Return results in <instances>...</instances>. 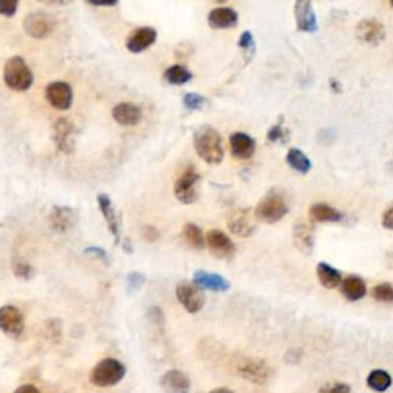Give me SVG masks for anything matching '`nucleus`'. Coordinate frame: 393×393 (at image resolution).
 <instances>
[{
  "instance_id": "obj_1",
  "label": "nucleus",
  "mask_w": 393,
  "mask_h": 393,
  "mask_svg": "<svg viewBox=\"0 0 393 393\" xmlns=\"http://www.w3.org/2000/svg\"><path fill=\"white\" fill-rule=\"evenodd\" d=\"M194 147L200 159L208 164H220L224 159L223 139L212 126H201L195 132Z\"/></svg>"
},
{
  "instance_id": "obj_2",
  "label": "nucleus",
  "mask_w": 393,
  "mask_h": 393,
  "mask_svg": "<svg viewBox=\"0 0 393 393\" xmlns=\"http://www.w3.org/2000/svg\"><path fill=\"white\" fill-rule=\"evenodd\" d=\"M4 80L9 90L17 93H25L33 86L34 75L23 58L14 56L5 63Z\"/></svg>"
},
{
  "instance_id": "obj_3",
  "label": "nucleus",
  "mask_w": 393,
  "mask_h": 393,
  "mask_svg": "<svg viewBox=\"0 0 393 393\" xmlns=\"http://www.w3.org/2000/svg\"><path fill=\"white\" fill-rule=\"evenodd\" d=\"M289 212V206L286 200L283 199V195L277 191H269L263 197L260 203L255 208V217L260 221H264L268 224H273L286 217Z\"/></svg>"
},
{
  "instance_id": "obj_4",
  "label": "nucleus",
  "mask_w": 393,
  "mask_h": 393,
  "mask_svg": "<svg viewBox=\"0 0 393 393\" xmlns=\"http://www.w3.org/2000/svg\"><path fill=\"white\" fill-rule=\"evenodd\" d=\"M126 367L123 362L114 358L102 360L91 372V382L97 387H112L125 378Z\"/></svg>"
},
{
  "instance_id": "obj_5",
  "label": "nucleus",
  "mask_w": 393,
  "mask_h": 393,
  "mask_svg": "<svg viewBox=\"0 0 393 393\" xmlns=\"http://www.w3.org/2000/svg\"><path fill=\"white\" fill-rule=\"evenodd\" d=\"M77 135V126L70 119H66V117H61V119H57L53 125V142L57 147V151L65 155H71L75 151Z\"/></svg>"
},
{
  "instance_id": "obj_6",
  "label": "nucleus",
  "mask_w": 393,
  "mask_h": 393,
  "mask_svg": "<svg viewBox=\"0 0 393 393\" xmlns=\"http://www.w3.org/2000/svg\"><path fill=\"white\" fill-rule=\"evenodd\" d=\"M200 175L197 174L194 168H188L174 184V195L175 199L183 204H194L200 199L199 192Z\"/></svg>"
},
{
  "instance_id": "obj_7",
  "label": "nucleus",
  "mask_w": 393,
  "mask_h": 393,
  "mask_svg": "<svg viewBox=\"0 0 393 393\" xmlns=\"http://www.w3.org/2000/svg\"><path fill=\"white\" fill-rule=\"evenodd\" d=\"M56 19L43 11L28 14L23 21V31L33 38H46L56 31Z\"/></svg>"
},
{
  "instance_id": "obj_8",
  "label": "nucleus",
  "mask_w": 393,
  "mask_h": 393,
  "mask_svg": "<svg viewBox=\"0 0 393 393\" xmlns=\"http://www.w3.org/2000/svg\"><path fill=\"white\" fill-rule=\"evenodd\" d=\"M229 231L241 239H249L257 231V217L248 208L235 209L228 215Z\"/></svg>"
},
{
  "instance_id": "obj_9",
  "label": "nucleus",
  "mask_w": 393,
  "mask_h": 393,
  "mask_svg": "<svg viewBox=\"0 0 393 393\" xmlns=\"http://www.w3.org/2000/svg\"><path fill=\"white\" fill-rule=\"evenodd\" d=\"M239 375L253 384H266L272 377V367L266 361L257 358H244L237 367Z\"/></svg>"
},
{
  "instance_id": "obj_10",
  "label": "nucleus",
  "mask_w": 393,
  "mask_h": 393,
  "mask_svg": "<svg viewBox=\"0 0 393 393\" xmlns=\"http://www.w3.org/2000/svg\"><path fill=\"white\" fill-rule=\"evenodd\" d=\"M206 246H208L214 257L219 260H231L237 252L235 243L219 229H212L206 234Z\"/></svg>"
},
{
  "instance_id": "obj_11",
  "label": "nucleus",
  "mask_w": 393,
  "mask_h": 393,
  "mask_svg": "<svg viewBox=\"0 0 393 393\" xmlns=\"http://www.w3.org/2000/svg\"><path fill=\"white\" fill-rule=\"evenodd\" d=\"M175 295L184 310L189 313H199L204 306V295L192 283L182 281L175 288Z\"/></svg>"
},
{
  "instance_id": "obj_12",
  "label": "nucleus",
  "mask_w": 393,
  "mask_h": 393,
  "mask_svg": "<svg viewBox=\"0 0 393 393\" xmlns=\"http://www.w3.org/2000/svg\"><path fill=\"white\" fill-rule=\"evenodd\" d=\"M357 38L365 45L378 46L386 38V28L377 19H362L357 25Z\"/></svg>"
},
{
  "instance_id": "obj_13",
  "label": "nucleus",
  "mask_w": 393,
  "mask_h": 393,
  "mask_svg": "<svg viewBox=\"0 0 393 393\" xmlns=\"http://www.w3.org/2000/svg\"><path fill=\"white\" fill-rule=\"evenodd\" d=\"M49 228L57 234H66L75 228L78 221V214L75 209L68 208V206H53L49 212Z\"/></svg>"
},
{
  "instance_id": "obj_14",
  "label": "nucleus",
  "mask_w": 393,
  "mask_h": 393,
  "mask_svg": "<svg viewBox=\"0 0 393 393\" xmlns=\"http://www.w3.org/2000/svg\"><path fill=\"white\" fill-rule=\"evenodd\" d=\"M25 320L16 306L0 308V330L11 338H19L23 333Z\"/></svg>"
},
{
  "instance_id": "obj_15",
  "label": "nucleus",
  "mask_w": 393,
  "mask_h": 393,
  "mask_svg": "<svg viewBox=\"0 0 393 393\" xmlns=\"http://www.w3.org/2000/svg\"><path fill=\"white\" fill-rule=\"evenodd\" d=\"M46 100L53 108L58 111H68L73 105V90L71 86L65 82H53L46 86L45 90Z\"/></svg>"
},
{
  "instance_id": "obj_16",
  "label": "nucleus",
  "mask_w": 393,
  "mask_h": 393,
  "mask_svg": "<svg viewBox=\"0 0 393 393\" xmlns=\"http://www.w3.org/2000/svg\"><path fill=\"white\" fill-rule=\"evenodd\" d=\"M295 22H297L298 31L301 33H315L318 29V22L315 11H313L312 0H297L293 8Z\"/></svg>"
},
{
  "instance_id": "obj_17",
  "label": "nucleus",
  "mask_w": 393,
  "mask_h": 393,
  "mask_svg": "<svg viewBox=\"0 0 393 393\" xmlns=\"http://www.w3.org/2000/svg\"><path fill=\"white\" fill-rule=\"evenodd\" d=\"M157 41V31L151 26H142L134 29V33L127 37L126 49L132 54H140L151 48Z\"/></svg>"
},
{
  "instance_id": "obj_18",
  "label": "nucleus",
  "mask_w": 393,
  "mask_h": 393,
  "mask_svg": "<svg viewBox=\"0 0 393 393\" xmlns=\"http://www.w3.org/2000/svg\"><path fill=\"white\" fill-rule=\"evenodd\" d=\"M97 203H98V208H100V211L103 214V219L108 224V229H110V232L112 234L115 243L119 244L122 240V235H120L122 224H120L119 214H117L114 204H112V200L106 194H100V195H97Z\"/></svg>"
},
{
  "instance_id": "obj_19",
  "label": "nucleus",
  "mask_w": 393,
  "mask_h": 393,
  "mask_svg": "<svg viewBox=\"0 0 393 393\" xmlns=\"http://www.w3.org/2000/svg\"><path fill=\"white\" fill-rule=\"evenodd\" d=\"M192 284H195L200 290L211 292H226L229 290L231 283L219 273H211L206 271H195L192 277Z\"/></svg>"
},
{
  "instance_id": "obj_20",
  "label": "nucleus",
  "mask_w": 393,
  "mask_h": 393,
  "mask_svg": "<svg viewBox=\"0 0 393 393\" xmlns=\"http://www.w3.org/2000/svg\"><path fill=\"white\" fill-rule=\"evenodd\" d=\"M160 386L164 393H189L191 379L182 370H168L160 378Z\"/></svg>"
},
{
  "instance_id": "obj_21",
  "label": "nucleus",
  "mask_w": 393,
  "mask_h": 393,
  "mask_svg": "<svg viewBox=\"0 0 393 393\" xmlns=\"http://www.w3.org/2000/svg\"><path fill=\"white\" fill-rule=\"evenodd\" d=\"M231 152L237 160H248L255 154L257 150V143L251 135L244 132H235L229 139Z\"/></svg>"
},
{
  "instance_id": "obj_22",
  "label": "nucleus",
  "mask_w": 393,
  "mask_h": 393,
  "mask_svg": "<svg viewBox=\"0 0 393 393\" xmlns=\"http://www.w3.org/2000/svg\"><path fill=\"white\" fill-rule=\"evenodd\" d=\"M293 244L301 253L309 255L313 251V228L304 220H298L293 224Z\"/></svg>"
},
{
  "instance_id": "obj_23",
  "label": "nucleus",
  "mask_w": 393,
  "mask_h": 393,
  "mask_svg": "<svg viewBox=\"0 0 393 393\" xmlns=\"http://www.w3.org/2000/svg\"><path fill=\"white\" fill-rule=\"evenodd\" d=\"M112 117L122 126H135L142 122L143 112L137 105L123 102L112 108Z\"/></svg>"
},
{
  "instance_id": "obj_24",
  "label": "nucleus",
  "mask_w": 393,
  "mask_h": 393,
  "mask_svg": "<svg viewBox=\"0 0 393 393\" xmlns=\"http://www.w3.org/2000/svg\"><path fill=\"white\" fill-rule=\"evenodd\" d=\"M340 290L347 301H360L366 297L367 286L365 280L360 278L358 275H350V277H346L341 281Z\"/></svg>"
},
{
  "instance_id": "obj_25",
  "label": "nucleus",
  "mask_w": 393,
  "mask_h": 393,
  "mask_svg": "<svg viewBox=\"0 0 393 393\" xmlns=\"http://www.w3.org/2000/svg\"><path fill=\"white\" fill-rule=\"evenodd\" d=\"M212 29H229L239 23V14L232 8H215L208 16Z\"/></svg>"
},
{
  "instance_id": "obj_26",
  "label": "nucleus",
  "mask_w": 393,
  "mask_h": 393,
  "mask_svg": "<svg viewBox=\"0 0 393 393\" xmlns=\"http://www.w3.org/2000/svg\"><path fill=\"white\" fill-rule=\"evenodd\" d=\"M309 217L317 223H338L342 220V214L326 203H315L310 206Z\"/></svg>"
},
{
  "instance_id": "obj_27",
  "label": "nucleus",
  "mask_w": 393,
  "mask_h": 393,
  "mask_svg": "<svg viewBox=\"0 0 393 393\" xmlns=\"http://www.w3.org/2000/svg\"><path fill=\"white\" fill-rule=\"evenodd\" d=\"M317 277L321 283V286L326 289H337L340 288V284L342 281L341 272L328 263H318Z\"/></svg>"
},
{
  "instance_id": "obj_28",
  "label": "nucleus",
  "mask_w": 393,
  "mask_h": 393,
  "mask_svg": "<svg viewBox=\"0 0 393 393\" xmlns=\"http://www.w3.org/2000/svg\"><path fill=\"white\" fill-rule=\"evenodd\" d=\"M182 237L184 240V243L189 246V248L195 249V251H201L206 248V237L203 231L199 228V226L194 223H186Z\"/></svg>"
},
{
  "instance_id": "obj_29",
  "label": "nucleus",
  "mask_w": 393,
  "mask_h": 393,
  "mask_svg": "<svg viewBox=\"0 0 393 393\" xmlns=\"http://www.w3.org/2000/svg\"><path fill=\"white\" fill-rule=\"evenodd\" d=\"M163 78L169 85L182 86V85H186V83L192 80V73L183 65H172V66L168 68V70L164 71Z\"/></svg>"
},
{
  "instance_id": "obj_30",
  "label": "nucleus",
  "mask_w": 393,
  "mask_h": 393,
  "mask_svg": "<svg viewBox=\"0 0 393 393\" xmlns=\"http://www.w3.org/2000/svg\"><path fill=\"white\" fill-rule=\"evenodd\" d=\"M286 163L293 171H297L303 175L308 174L312 169V163L308 159V155L304 154L301 150H297V147H292V150H289V152L286 154Z\"/></svg>"
},
{
  "instance_id": "obj_31",
  "label": "nucleus",
  "mask_w": 393,
  "mask_h": 393,
  "mask_svg": "<svg viewBox=\"0 0 393 393\" xmlns=\"http://www.w3.org/2000/svg\"><path fill=\"white\" fill-rule=\"evenodd\" d=\"M367 386L370 390L382 393L392 386V375L382 369H375L369 373Z\"/></svg>"
},
{
  "instance_id": "obj_32",
  "label": "nucleus",
  "mask_w": 393,
  "mask_h": 393,
  "mask_svg": "<svg viewBox=\"0 0 393 393\" xmlns=\"http://www.w3.org/2000/svg\"><path fill=\"white\" fill-rule=\"evenodd\" d=\"M372 297L379 303H393V286L390 283H381L372 289Z\"/></svg>"
},
{
  "instance_id": "obj_33",
  "label": "nucleus",
  "mask_w": 393,
  "mask_h": 393,
  "mask_svg": "<svg viewBox=\"0 0 393 393\" xmlns=\"http://www.w3.org/2000/svg\"><path fill=\"white\" fill-rule=\"evenodd\" d=\"M145 283H146V277H145L143 273H140V272H131L126 277V290H127V293L132 295L135 292H139L143 288Z\"/></svg>"
},
{
  "instance_id": "obj_34",
  "label": "nucleus",
  "mask_w": 393,
  "mask_h": 393,
  "mask_svg": "<svg viewBox=\"0 0 393 393\" xmlns=\"http://www.w3.org/2000/svg\"><path fill=\"white\" fill-rule=\"evenodd\" d=\"M206 103V98L197 93H188L183 97V105L189 111H200Z\"/></svg>"
},
{
  "instance_id": "obj_35",
  "label": "nucleus",
  "mask_w": 393,
  "mask_h": 393,
  "mask_svg": "<svg viewBox=\"0 0 393 393\" xmlns=\"http://www.w3.org/2000/svg\"><path fill=\"white\" fill-rule=\"evenodd\" d=\"M13 271H14V275L17 278L25 280V281L31 280L36 275V269L26 261H16L14 266H13Z\"/></svg>"
},
{
  "instance_id": "obj_36",
  "label": "nucleus",
  "mask_w": 393,
  "mask_h": 393,
  "mask_svg": "<svg viewBox=\"0 0 393 393\" xmlns=\"http://www.w3.org/2000/svg\"><path fill=\"white\" fill-rule=\"evenodd\" d=\"M318 393H352V389L346 382L341 381H330L328 384H324Z\"/></svg>"
},
{
  "instance_id": "obj_37",
  "label": "nucleus",
  "mask_w": 393,
  "mask_h": 393,
  "mask_svg": "<svg viewBox=\"0 0 393 393\" xmlns=\"http://www.w3.org/2000/svg\"><path fill=\"white\" fill-rule=\"evenodd\" d=\"M19 0H0V16L13 17L17 13Z\"/></svg>"
},
{
  "instance_id": "obj_38",
  "label": "nucleus",
  "mask_w": 393,
  "mask_h": 393,
  "mask_svg": "<svg viewBox=\"0 0 393 393\" xmlns=\"http://www.w3.org/2000/svg\"><path fill=\"white\" fill-rule=\"evenodd\" d=\"M286 137H288V134H286V131H284L283 127H281V122H280L278 125L272 126L271 130H269V132H268V139H269L271 142H273V143L281 142V140H286Z\"/></svg>"
},
{
  "instance_id": "obj_39",
  "label": "nucleus",
  "mask_w": 393,
  "mask_h": 393,
  "mask_svg": "<svg viewBox=\"0 0 393 393\" xmlns=\"http://www.w3.org/2000/svg\"><path fill=\"white\" fill-rule=\"evenodd\" d=\"M85 253L90 255V257H93V258H97V260L103 261L105 264H110V258H108V253L102 248H97V246H91V248H86L85 249Z\"/></svg>"
},
{
  "instance_id": "obj_40",
  "label": "nucleus",
  "mask_w": 393,
  "mask_h": 393,
  "mask_svg": "<svg viewBox=\"0 0 393 393\" xmlns=\"http://www.w3.org/2000/svg\"><path fill=\"white\" fill-rule=\"evenodd\" d=\"M239 46L244 49V51H253V46H255L253 36L249 31H244L239 38Z\"/></svg>"
},
{
  "instance_id": "obj_41",
  "label": "nucleus",
  "mask_w": 393,
  "mask_h": 393,
  "mask_svg": "<svg viewBox=\"0 0 393 393\" xmlns=\"http://www.w3.org/2000/svg\"><path fill=\"white\" fill-rule=\"evenodd\" d=\"M381 223H382V228L393 231V206H390V208L386 209V212L382 214Z\"/></svg>"
},
{
  "instance_id": "obj_42",
  "label": "nucleus",
  "mask_w": 393,
  "mask_h": 393,
  "mask_svg": "<svg viewBox=\"0 0 393 393\" xmlns=\"http://www.w3.org/2000/svg\"><path fill=\"white\" fill-rule=\"evenodd\" d=\"M143 237L147 241H155L157 239H159V232H157V229L152 228V226H146V228L143 229Z\"/></svg>"
},
{
  "instance_id": "obj_43",
  "label": "nucleus",
  "mask_w": 393,
  "mask_h": 393,
  "mask_svg": "<svg viewBox=\"0 0 393 393\" xmlns=\"http://www.w3.org/2000/svg\"><path fill=\"white\" fill-rule=\"evenodd\" d=\"M86 2L93 6H115L119 0H86Z\"/></svg>"
},
{
  "instance_id": "obj_44",
  "label": "nucleus",
  "mask_w": 393,
  "mask_h": 393,
  "mask_svg": "<svg viewBox=\"0 0 393 393\" xmlns=\"http://www.w3.org/2000/svg\"><path fill=\"white\" fill-rule=\"evenodd\" d=\"M37 2L49 6H65V5H70L73 0H37Z\"/></svg>"
},
{
  "instance_id": "obj_45",
  "label": "nucleus",
  "mask_w": 393,
  "mask_h": 393,
  "mask_svg": "<svg viewBox=\"0 0 393 393\" xmlns=\"http://www.w3.org/2000/svg\"><path fill=\"white\" fill-rule=\"evenodd\" d=\"M14 393H42V392L38 390L37 387L31 386V384H25V386L17 387V389L14 390Z\"/></svg>"
},
{
  "instance_id": "obj_46",
  "label": "nucleus",
  "mask_w": 393,
  "mask_h": 393,
  "mask_svg": "<svg viewBox=\"0 0 393 393\" xmlns=\"http://www.w3.org/2000/svg\"><path fill=\"white\" fill-rule=\"evenodd\" d=\"M209 393H234V392L229 390V389H226V387H219V389H214V390L209 392Z\"/></svg>"
},
{
  "instance_id": "obj_47",
  "label": "nucleus",
  "mask_w": 393,
  "mask_h": 393,
  "mask_svg": "<svg viewBox=\"0 0 393 393\" xmlns=\"http://www.w3.org/2000/svg\"><path fill=\"white\" fill-rule=\"evenodd\" d=\"M123 249H125L127 253H132V248H131V244H130V241H127V240L123 241Z\"/></svg>"
},
{
  "instance_id": "obj_48",
  "label": "nucleus",
  "mask_w": 393,
  "mask_h": 393,
  "mask_svg": "<svg viewBox=\"0 0 393 393\" xmlns=\"http://www.w3.org/2000/svg\"><path fill=\"white\" fill-rule=\"evenodd\" d=\"M215 4H224V2H228V0H214Z\"/></svg>"
},
{
  "instance_id": "obj_49",
  "label": "nucleus",
  "mask_w": 393,
  "mask_h": 393,
  "mask_svg": "<svg viewBox=\"0 0 393 393\" xmlns=\"http://www.w3.org/2000/svg\"><path fill=\"white\" fill-rule=\"evenodd\" d=\"M390 4H392V6H393V0H390Z\"/></svg>"
}]
</instances>
